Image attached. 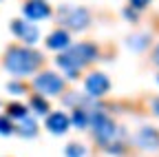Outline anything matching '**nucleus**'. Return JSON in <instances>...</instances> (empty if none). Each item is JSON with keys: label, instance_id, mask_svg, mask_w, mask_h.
I'll return each mask as SVG.
<instances>
[{"label": "nucleus", "instance_id": "f257e3e1", "mask_svg": "<svg viewBox=\"0 0 159 157\" xmlns=\"http://www.w3.org/2000/svg\"><path fill=\"white\" fill-rule=\"evenodd\" d=\"M97 47L93 42H80V44H73L69 47L66 51H62L57 55V67L62 69L66 73L69 80H75V77L80 75V71H82L86 64L95 62L97 60Z\"/></svg>", "mask_w": 159, "mask_h": 157}, {"label": "nucleus", "instance_id": "f03ea898", "mask_svg": "<svg viewBox=\"0 0 159 157\" xmlns=\"http://www.w3.org/2000/svg\"><path fill=\"white\" fill-rule=\"evenodd\" d=\"M44 58L40 51H35L33 47H9L7 53H5V69L16 75V77H25V75H31L35 73L40 67H42Z\"/></svg>", "mask_w": 159, "mask_h": 157}, {"label": "nucleus", "instance_id": "7ed1b4c3", "mask_svg": "<svg viewBox=\"0 0 159 157\" xmlns=\"http://www.w3.org/2000/svg\"><path fill=\"white\" fill-rule=\"evenodd\" d=\"M57 20L71 31H82L91 25V13L84 7H60Z\"/></svg>", "mask_w": 159, "mask_h": 157}, {"label": "nucleus", "instance_id": "20e7f679", "mask_svg": "<svg viewBox=\"0 0 159 157\" xmlns=\"http://www.w3.org/2000/svg\"><path fill=\"white\" fill-rule=\"evenodd\" d=\"M33 89L38 91V95L53 97V95L64 93V80L55 71H42L33 77Z\"/></svg>", "mask_w": 159, "mask_h": 157}, {"label": "nucleus", "instance_id": "39448f33", "mask_svg": "<svg viewBox=\"0 0 159 157\" xmlns=\"http://www.w3.org/2000/svg\"><path fill=\"white\" fill-rule=\"evenodd\" d=\"M11 33L18 40H22L25 47H33L40 40V29L31 20H11Z\"/></svg>", "mask_w": 159, "mask_h": 157}, {"label": "nucleus", "instance_id": "423d86ee", "mask_svg": "<svg viewBox=\"0 0 159 157\" xmlns=\"http://www.w3.org/2000/svg\"><path fill=\"white\" fill-rule=\"evenodd\" d=\"M84 89H86V95L89 97H102L111 91V80L104 75V73H99V71H93L86 75V80H84Z\"/></svg>", "mask_w": 159, "mask_h": 157}, {"label": "nucleus", "instance_id": "0eeeda50", "mask_svg": "<svg viewBox=\"0 0 159 157\" xmlns=\"http://www.w3.org/2000/svg\"><path fill=\"white\" fill-rule=\"evenodd\" d=\"M135 144L142 150H157L159 148V131L152 126H142L135 133Z\"/></svg>", "mask_w": 159, "mask_h": 157}, {"label": "nucleus", "instance_id": "6e6552de", "mask_svg": "<svg viewBox=\"0 0 159 157\" xmlns=\"http://www.w3.org/2000/svg\"><path fill=\"white\" fill-rule=\"evenodd\" d=\"M22 11H25V18L31 22L35 20H44V18L51 16V7L47 0H27L22 5Z\"/></svg>", "mask_w": 159, "mask_h": 157}, {"label": "nucleus", "instance_id": "1a4fd4ad", "mask_svg": "<svg viewBox=\"0 0 159 157\" xmlns=\"http://www.w3.org/2000/svg\"><path fill=\"white\" fill-rule=\"evenodd\" d=\"M47 131L53 133V135H64L69 128H71V117L62 111H53L47 115V122H44Z\"/></svg>", "mask_w": 159, "mask_h": 157}, {"label": "nucleus", "instance_id": "9d476101", "mask_svg": "<svg viewBox=\"0 0 159 157\" xmlns=\"http://www.w3.org/2000/svg\"><path fill=\"white\" fill-rule=\"evenodd\" d=\"M47 47L53 51H66L71 47V33L66 29H55L47 35Z\"/></svg>", "mask_w": 159, "mask_h": 157}, {"label": "nucleus", "instance_id": "9b49d317", "mask_svg": "<svg viewBox=\"0 0 159 157\" xmlns=\"http://www.w3.org/2000/svg\"><path fill=\"white\" fill-rule=\"evenodd\" d=\"M91 111L93 109H84V106H75L73 109V115H71V124L80 131H84L91 126Z\"/></svg>", "mask_w": 159, "mask_h": 157}, {"label": "nucleus", "instance_id": "f8f14e48", "mask_svg": "<svg viewBox=\"0 0 159 157\" xmlns=\"http://www.w3.org/2000/svg\"><path fill=\"white\" fill-rule=\"evenodd\" d=\"M16 133L22 135V137H35L38 135V122L31 115H27V117H22V120L16 122Z\"/></svg>", "mask_w": 159, "mask_h": 157}, {"label": "nucleus", "instance_id": "ddd939ff", "mask_svg": "<svg viewBox=\"0 0 159 157\" xmlns=\"http://www.w3.org/2000/svg\"><path fill=\"white\" fill-rule=\"evenodd\" d=\"M29 106H31V111L38 113V115H49V111H51V106H49V102H47V97H44V95H38V93L31 95Z\"/></svg>", "mask_w": 159, "mask_h": 157}, {"label": "nucleus", "instance_id": "4468645a", "mask_svg": "<svg viewBox=\"0 0 159 157\" xmlns=\"http://www.w3.org/2000/svg\"><path fill=\"white\" fill-rule=\"evenodd\" d=\"M7 115L11 117V120H22V117H27L29 115V109L25 106V104H20V102H11L9 106H7Z\"/></svg>", "mask_w": 159, "mask_h": 157}, {"label": "nucleus", "instance_id": "2eb2a0df", "mask_svg": "<svg viewBox=\"0 0 159 157\" xmlns=\"http://www.w3.org/2000/svg\"><path fill=\"white\" fill-rule=\"evenodd\" d=\"M16 133V124L11 122L9 115H0V135H11Z\"/></svg>", "mask_w": 159, "mask_h": 157}, {"label": "nucleus", "instance_id": "dca6fc26", "mask_svg": "<svg viewBox=\"0 0 159 157\" xmlns=\"http://www.w3.org/2000/svg\"><path fill=\"white\" fill-rule=\"evenodd\" d=\"M64 155H66V157H84V155H86V148H84L82 144L73 142V144H69V146L64 148Z\"/></svg>", "mask_w": 159, "mask_h": 157}, {"label": "nucleus", "instance_id": "f3484780", "mask_svg": "<svg viewBox=\"0 0 159 157\" xmlns=\"http://www.w3.org/2000/svg\"><path fill=\"white\" fill-rule=\"evenodd\" d=\"M7 89H9L13 95H22V93L27 91V86H25V84H20V82H9V86H7Z\"/></svg>", "mask_w": 159, "mask_h": 157}, {"label": "nucleus", "instance_id": "a211bd4d", "mask_svg": "<svg viewBox=\"0 0 159 157\" xmlns=\"http://www.w3.org/2000/svg\"><path fill=\"white\" fill-rule=\"evenodd\" d=\"M128 2H130V7L135 11H142V9H146L150 5V0H128Z\"/></svg>", "mask_w": 159, "mask_h": 157}, {"label": "nucleus", "instance_id": "6ab92c4d", "mask_svg": "<svg viewBox=\"0 0 159 157\" xmlns=\"http://www.w3.org/2000/svg\"><path fill=\"white\" fill-rule=\"evenodd\" d=\"M155 62L159 64V44H157V49H155Z\"/></svg>", "mask_w": 159, "mask_h": 157}, {"label": "nucleus", "instance_id": "aec40b11", "mask_svg": "<svg viewBox=\"0 0 159 157\" xmlns=\"http://www.w3.org/2000/svg\"><path fill=\"white\" fill-rule=\"evenodd\" d=\"M157 80H159V77H157Z\"/></svg>", "mask_w": 159, "mask_h": 157}]
</instances>
